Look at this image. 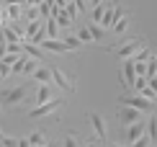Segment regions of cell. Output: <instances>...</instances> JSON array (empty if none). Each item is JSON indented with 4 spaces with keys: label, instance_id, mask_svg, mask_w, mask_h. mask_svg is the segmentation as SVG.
<instances>
[{
    "label": "cell",
    "instance_id": "cell-4",
    "mask_svg": "<svg viewBox=\"0 0 157 147\" xmlns=\"http://www.w3.org/2000/svg\"><path fill=\"white\" fill-rule=\"evenodd\" d=\"M49 72H52V83H54V85H59V88L67 90V93H75V80L70 75H64L57 65H49Z\"/></svg>",
    "mask_w": 157,
    "mask_h": 147
},
{
    "label": "cell",
    "instance_id": "cell-29",
    "mask_svg": "<svg viewBox=\"0 0 157 147\" xmlns=\"http://www.w3.org/2000/svg\"><path fill=\"white\" fill-rule=\"evenodd\" d=\"M129 147H149V137H147V134H144V137H139L136 142H132Z\"/></svg>",
    "mask_w": 157,
    "mask_h": 147
},
{
    "label": "cell",
    "instance_id": "cell-13",
    "mask_svg": "<svg viewBox=\"0 0 157 147\" xmlns=\"http://www.w3.org/2000/svg\"><path fill=\"white\" fill-rule=\"evenodd\" d=\"M52 18H54V21L59 23V26H64V29H67V26H72V18L67 16V10H64V8H59L57 3L52 5Z\"/></svg>",
    "mask_w": 157,
    "mask_h": 147
},
{
    "label": "cell",
    "instance_id": "cell-8",
    "mask_svg": "<svg viewBox=\"0 0 157 147\" xmlns=\"http://www.w3.org/2000/svg\"><path fill=\"white\" fill-rule=\"evenodd\" d=\"M121 80H124V85H126V88H134V83H136L134 59H124V65H121Z\"/></svg>",
    "mask_w": 157,
    "mask_h": 147
},
{
    "label": "cell",
    "instance_id": "cell-35",
    "mask_svg": "<svg viewBox=\"0 0 157 147\" xmlns=\"http://www.w3.org/2000/svg\"><path fill=\"white\" fill-rule=\"evenodd\" d=\"M85 147H98V145H95V142H88V145H85Z\"/></svg>",
    "mask_w": 157,
    "mask_h": 147
},
{
    "label": "cell",
    "instance_id": "cell-37",
    "mask_svg": "<svg viewBox=\"0 0 157 147\" xmlns=\"http://www.w3.org/2000/svg\"><path fill=\"white\" fill-rule=\"evenodd\" d=\"M85 3H90V0H85Z\"/></svg>",
    "mask_w": 157,
    "mask_h": 147
},
{
    "label": "cell",
    "instance_id": "cell-33",
    "mask_svg": "<svg viewBox=\"0 0 157 147\" xmlns=\"http://www.w3.org/2000/svg\"><path fill=\"white\" fill-rule=\"evenodd\" d=\"M44 147H62L59 142H49V145H44Z\"/></svg>",
    "mask_w": 157,
    "mask_h": 147
},
{
    "label": "cell",
    "instance_id": "cell-26",
    "mask_svg": "<svg viewBox=\"0 0 157 147\" xmlns=\"http://www.w3.org/2000/svg\"><path fill=\"white\" fill-rule=\"evenodd\" d=\"M0 145H3V147H18V139L16 137H8L3 129H0Z\"/></svg>",
    "mask_w": 157,
    "mask_h": 147
},
{
    "label": "cell",
    "instance_id": "cell-19",
    "mask_svg": "<svg viewBox=\"0 0 157 147\" xmlns=\"http://www.w3.org/2000/svg\"><path fill=\"white\" fill-rule=\"evenodd\" d=\"M39 65H41V62H36V59H31V57H26V54H23V72H21V75L31 77V75L36 72V67H39Z\"/></svg>",
    "mask_w": 157,
    "mask_h": 147
},
{
    "label": "cell",
    "instance_id": "cell-12",
    "mask_svg": "<svg viewBox=\"0 0 157 147\" xmlns=\"http://www.w3.org/2000/svg\"><path fill=\"white\" fill-rule=\"evenodd\" d=\"M31 77H34L39 85H54V83H52V72H49V62H47V65H39L36 72H34Z\"/></svg>",
    "mask_w": 157,
    "mask_h": 147
},
{
    "label": "cell",
    "instance_id": "cell-11",
    "mask_svg": "<svg viewBox=\"0 0 157 147\" xmlns=\"http://www.w3.org/2000/svg\"><path fill=\"white\" fill-rule=\"evenodd\" d=\"M147 134V121H136V124H132L126 129V142L132 145V142H136L139 137H144Z\"/></svg>",
    "mask_w": 157,
    "mask_h": 147
},
{
    "label": "cell",
    "instance_id": "cell-28",
    "mask_svg": "<svg viewBox=\"0 0 157 147\" xmlns=\"http://www.w3.org/2000/svg\"><path fill=\"white\" fill-rule=\"evenodd\" d=\"M93 23H101V18H103V5H98V8H93Z\"/></svg>",
    "mask_w": 157,
    "mask_h": 147
},
{
    "label": "cell",
    "instance_id": "cell-30",
    "mask_svg": "<svg viewBox=\"0 0 157 147\" xmlns=\"http://www.w3.org/2000/svg\"><path fill=\"white\" fill-rule=\"evenodd\" d=\"M5 5H21V8H26L29 0H5Z\"/></svg>",
    "mask_w": 157,
    "mask_h": 147
},
{
    "label": "cell",
    "instance_id": "cell-7",
    "mask_svg": "<svg viewBox=\"0 0 157 147\" xmlns=\"http://www.w3.org/2000/svg\"><path fill=\"white\" fill-rule=\"evenodd\" d=\"M116 119H119L124 126H132V124H136V121H142V111L132 109V106H121V109L116 111Z\"/></svg>",
    "mask_w": 157,
    "mask_h": 147
},
{
    "label": "cell",
    "instance_id": "cell-2",
    "mask_svg": "<svg viewBox=\"0 0 157 147\" xmlns=\"http://www.w3.org/2000/svg\"><path fill=\"white\" fill-rule=\"evenodd\" d=\"M142 46H144V39H142V36H136V39H132V42L121 44V49H108V52H113V54H116V57H119L121 62H124V59H132V57L136 54V52L142 49Z\"/></svg>",
    "mask_w": 157,
    "mask_h": 147
},
{
    "label": "cell",
    "instance_id": "cell-6",
    "mask_svg": "<svg viewBox=\"0 0 157 147\" xmlns=\"http://www.w3.org/2000/svg\"><path fill=\"white\" fill-rule=\"evenodd\" d=\"M88 121H90V126H93V132H95V137L101 139L103 145H108V129H106V119H103L101 113H95V111H90V113H88Z\"/></svg>",
    "mask_w": 157,
    "mask_h": 147
},
{
    "label": "cell",
    "instance_id": "cell-14",
    "mask_svg": "<svg viewBox=\"0 0 157 147\" xmlns=\"http://www.w3.org/2000/svg\"><path fill=\"white\" fill-rule=\"evenodd\" d=\"M52 98H57L54 96V85H39V90H36V106L49 103Z\"/></svg>",
    "mask_w": 157,
    "mask_h": 147
},
{
    "label": "cell",
    "instance_id": "cell-36",
    "mask_svg": "<svg viewBox=\"0 0 157 147\" xmlns=\"http://www.w3.org/2000/svg\"><path fill=\"white\" fill-rule=\"evenodd\" d=\"M108 147H124V145H108Z\"/></svg>",
    "mask_w": 157,
    "mask_h": 147
},
{
    "label": "cell",
    "instance_id": "cell-25",
    "mask_svg": "<svg viewBox=\"0 0 157 147\" xmlns=\"http://www.w3.org/2000/svg\"><path fill=\"white\" fill-rule=\"evenodd\" d=\"M88 29H90V36H93V42L101 44V39H103V26L98 29V23H88Z\"/></svg>",
    "mask_w": 157,
    "mask_h": 147
},
{
    "label": "cell",
    "instance_id": "cell-23",
    "mask_svg": "<svg viewBox=\"0 0 157 147\" xmlns=\"http://www.w3.org/2000/svg\"><path fill=\"white\" fill-rule=\"evenodd\" d=\"M29 142H31V147H44L47 145V137H44V132H31Z\"/></svg>",
    "mask_w": 157,
    "mask_h": 147
},
{
    "label": "cell",
    "instance_id": "cell-32",
    "mask_svg": "<svg viewBox=\"0 0 157 147\" xmlns=\"http://www.w3.org/2000/svg\"><path fill=\"white\" fill-rule=\"evenodd\" d=\"M18 147H31V142H29V137H26V139H18Z\"/></svg>",
    "mask_w": 157,
    "mask_h": 147
},
{
    "label": "cell",
    "instance_id": "cell-40",
    "mask_svg": "<svg viewBox=\"0 0 157 147\" xmlns=\"http://www.w3.org/2000/svg\"><path fill=\"white\" fill-rule=\"evenodd\" d=\"M0 42H3V39H0Z\"/></svg>",
    "mask_w": 157,
    "mask_h": 147
},
{
    "label": "cell",
    "instance_id": "cell-31",
    "mask_svg": "<svg viewBox=\"0 0 157 147\" xmlns=\"http://www.w3.org/2000/svg\"><path fill=\"white\" fill-rule=\"evenodd\" d=\"M54 3H57V5H59V8H67V5H70V3H72V0H54Z\"/></svg>",
    "mask_w": 157,
    "mask_h": 147
},
{
    "label": "cell",
    "instance_id": "cell-10",
    "mask_svg": "<svg viewBox=\"0 0 157 147\" xmlns=\"http://www.w3.org/2000/svg\"><path fill=\"white\" fill-rule=\"evenodd\" d=\"M116 8H119V3H108V5H103V18H101V23H103V29H113V23H116Z\"/></svg>",
    "mask_w": 157,
    "mask_h": 147
},
{
    "label": "cell",
    "instance_id": "cell-17",
    "mask_svg": "<svg viewBox=\"0 0 157 147\" xmlns=\"http://www.w3.org/2000/svg\"><path fill=\"white\" fill-rule=\"evenodd\" d=\"M147 137H149V145L157 142V113H152L147 121Z\"/></svg>",
    "mask_w": 157,
    "mask_h": 147
},
{
    "label": "cell",
    "instance_id": "cell-9",
    "mask_svg": "<svg viewBox=\"0 0 157 147\" xmlns=\"http://www.w3.org/2000/svg\"><path fill=\"white\" fill-rule=\"evenodd\" d=\"M39 46H41L44 52H52V54H62V52H70V46L64 44L62 39H44Z\"/></svg>",
    "mask_w": 157,
    "mask_h": 147
},
{
    "label": "cell",
    "instance_id": "cell-18",
    "mask_svg": "<svg viewBox=\"0 0 157 147\" xmlns=\"http://www.w3.org/2000/svg\"><path fill=\"white\" fill-rule=\"evenodd\" d=\"M77 39H80L82 44H93V36H90V29H88V23H77Z\"/></svg>",
    "mask_w": 157,
    "mask_h": 147
},
{
    "label": "cell",
    "instance_id": "cell-22",
    "mask_svg": "<svg viewBox=\"0 0 157 147\" xmlns=\"http://www.w3.org/2000/svg\"><path fill=\"white\" fill-rule=\"evenodd\" d=\"M41 18V13H39L36 5H26L23 8V21H39Z\"/></svg>",
    "mask_w": 157,
    "mask_h": 147
},
{
    "label": "cell",
    "instance_id": "cell-3",
    "mask_svg": "<svg viewBox=\"0 0 157 147\" xmlns=\"http://www.w3.org/2000/svg\"><path fill=\"white\" fill-rule=\"evenodd\" d=\"M119 103L121 106H132V109L142 111V113H149L152 106H155V101H149V98H144V96H121Z\"/></svg>",
    "mask_w": 157,
    "mask_h": 147
},
{
    "label": "cell",
    "instance_id": "cell-38",
    "mask_svg": "<svg viewBox=\"0 0 157 147\" xmlns=\"http://www.w3.org/2000/svg\"><path fill=\"white\" fill-rule=\"evenodd\" d=\"M155 101H157V96H155Z\"/></svg>",
    "mask_w": 157,
    "mask_h": 147
},
{
    "label": "cell",
    "instance_id": "cell-34",
    "mask_svg": "<svg viewBox=\"0 0 157 147\" xmlns=\"http://www.w3.org/2000/svg\"><path fill=\"white\" fill-rule=\"evenodd\" d=\"M3 10H5V0H0V16H3Z\"/></svg>",
    "mask_w": 157,
    "mask_h": 147
},
{
    "label": "cell",
    "instance_id": "cell-5",
    "mask_svg": "<svg viewBox=\"0 0 157 147\" xmlns=\"http://www.w3.org/2000/svg\"><path fill=\"white\" fill-rule=\"evenodd\" d=\"M59 106H64V101H62V98H52L49 103H41V106H36V109H31V111H29V116H31V119L52 116V113H57V111H59Z\"/></svg>",
    "mask_w": 157,
    "mask_h": 147
},
{
    "label": "cell",
    "instance_id": "cell-21",
    "mask_svg": "<svg viewBox=\"0 0 157 147\" xmlns=\"http://www.w3.org/2000/svg\"><path fill=\"white\" fill-rule=\"evenodd\" d=\"M126 29H129V16H121L119 21L113 23V29H111V31H113L116 36H121V34H126Z\"/></svg>",
    "mask_w": 157,
    "mask_h": 147
},
{
    "label": "cell",
    "instance_id": "cell-15",
    "mask_svg": "<svg viewBox=\"0 0 157 147\" xmlns=\"http://www.w3.org/2000/svg\"><path fill=\"white\" fill-rule=\"evenodd\" d=\"M41 29H44L41 21H26V39H23V44H31V42H34V36H36Z\"/></svg>",
    "mask_w": 157,
    "mask_h": 147
},
{
    "label": "cell",
    "instance_id": "cell-20",
    "mask_svg": "<svg viewBox=\"0 0 157 147\" xmlns=\"http://www.w3.org/2000/svg\"><path fill=\"white\" fill-rule=\"evenodd\" d=\"M149 57H152V49H149V46H142V49L136 52L132 59H134V62H139V65H147V62H149Z\"/></svg>",
    "mask_w": 157,
    "mask_h": 147
},
{
    "label": "cell",
    "instance_id": "cell-16",
    "mask_svg": "<svg viewBox=\"0 0 157 147\" xmlns=\"http://www.w3.org/2000/svg\"><path fill=\"white\" fill-rule=\"evenodd\" d=\"M44 29H47V39H59V23L54 18H47L44 21Z\"/></svg>",
    "mask_w": 157,
    "mask_h": 147
},
{
    "label": "cell",
    "instance_id": "cell-24",
    "mask_svg": "<svg viewBox=\"0 0 157 147\" xmlns=\"http://www.w3.org/2000/svg\"><path fill=\"white\" fill-rule=\"evenodd\" d=\"M62 42H64V44L70 46V52H75V49H80V46H82V42H80V39H77L75 34H67V36L62 39Z\"/></svg>",
    "mask_w": 157,
    "mask_h": 147
},
{
    "label": "cell",
    "instance_id": "cell-39",
    "mask_svg": "<svg viewBox=\"0 0 157 147\" xmlns=\"http://www.w3.org/2000/svg\"><path fill=\"white\" fill-rule=\"evenodd\" d=\"M155 80H157V75H155Z\"/></svg>",
    "mask_w": 157,
    "mask_h": 147
},
{
    "label": "cell",
    "instance_id": "cell-27",
    "mask_svg": "<svg viewBox=\"0 0 157 147\" xmlns=\"http://www.w3.org/2000/svg\"><path fill=\"white\" fill-rule=\"evenodd\" d=\"M62 147H80V139H77V134H72V132H70V134L62 139Z\"/></svg>",
    "mask_w": 157,
    "mask_h": 147
},
{
    "label": "cell",
    "instance_id": "cell-1",
    "mask_svg": "<svg viewBox=\"0 0 157 147\" xmlns=\"http://www.w3.org/2000/svg\"><path fill=\"white\" fill-rule=\"evenodd\" d=\"M26 96H29V85H13V88L0 90V109H13V106L23 103Z\"/></svg>",
    "mask_w": 157,
    "mask_h": 147
}]
</instances>
